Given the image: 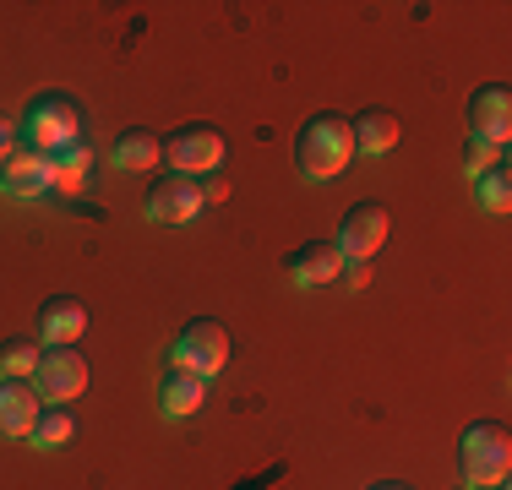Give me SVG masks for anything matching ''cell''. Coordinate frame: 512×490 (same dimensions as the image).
I'll return each mask as SVG.
<instances>
[{
    "label": "cell",
    "instance_id": "2",
    "mask_svg": "<svg viewBox=\"0 0 512 490\" xmlns=\"http://www.w3.org/2000/svg\"><path fill=\"white\" fill-rule=\"evenodd\" d=\"M507 469H512V436H507V425L474 420L469 431L458 436V474H463V485H469V490L507 485Z\"/></svg>",
    "mask_w": 512,
    "mask_h": 490
},
{
    "label": "cell",
    "instance_id": "22",
    "mask_svg": "<svg viewBox=\"0 0 512 490\" xmlns=\"http://www.w3.org/2000/svg\"><path fill=\"white\" fill-rule=\"evenodd\" d=\"M338 278H344L349 289H365V284H371V267H365V262H344V273H338Z\"/></svg>",
    "mask_w": 512,
    "mask_h": 490
},
{
    "label": "cell",
    "instance_id": "13",
    "mask_svg": "<svg viewBox=\"0 0 512 490\" xmlns=\"http://www.w3.org/2000/svg\"><path fill=\"white\" fill-rule=\"evenodd\" d=\"M202 398H207V382L197 371L169 365L164 382H158V409H164V420H191V414L202 409Z\"/></svg>",
    "mask_w": 512,
    "mask_h": 490
},
{
    "label": "cell",
    "instance_id": "6",
    "mask_svg": "<svg viewBox=\"0 0 512 490\" xmlns=\"http://www.w3.org/2000/svg\"><path fill=\"white\" fill-rule=\"evenodd\" d=\"M33 387L50 403H71L88 392V360L77 354V343H55V349L39 354V371H33Z\"/></svg>",
    "mask_w": 512,
    "mask_h": 490
},
{
    "label": "cell",
    "instance_id": "9",
    "mask_svg": "<svg viewBox=\"0 0 512 490\" xmlns=\"http://www.w3.org/2000/svg\"><path fill=\"white\" fill-rule=\"evenodd\" d=\"M469 137L507 147V137H512V93L502 88V82H485V88L469 93Z\"/></svg>",
    "mask_w": 512,
    "mask_h": 490
},
{
    "label": "cell",
    "instance_id": "18",
    "mask_svg": "<svg viewBox=\"0 0 512 490\" xmlns=\"http://www.w3.org/2000/svg\"><path fill=\"white\" fill-rule=\"evenodd\" d=\"M71 436H77V414H71L66 403H50V409H39V420H33V431H28V441H33L39 452L66 447Z\"/></svg>",
    "mask_w": 512,
    "mask_h": 490
},
{
    "label": "cell",
    "instance_id": "17",
    "mask_svg": "<svg viewBox=\"0 0 512 490\" xmlns=\"http://www.w3.org/2000/svg\"><path fill=\"white\" fill-rule=\"evenodd\" d=\"M39 338H0V382H33V371H39Z\"/></svg>",
    "mask_w": 512,
    "mask_h": 490
},
{
    "label": "cell",
    "instance_id": "21",
    "mask_svg": "<svg viewBox=\"0 0 512 490\" xmlns=\"http://www.w3.org/2000/svg\"><path fill=\"white\" fill-rule=\"evenodd\" d=\"M502 153H507V147H496V142H474V137H469V153H463V175H469V180H480L485 169H496V164H502Z\"/></svg>",
    "mask_w": 512,
    "mask_h": 490
},
{
    "label": "cell",
    "instance_id": "4",
    "mask_svg": "<svg viewBox=\"0 0 512 490\" xmlns=\"http://www.w3.org/2000/svg\"><path fill=\"white\" fill-rule=\"evenodd\" d=\"M224 153H229V137L218 126H207V120H191V126H175L164 137V164L169 175H213V169H224Z\"/></svg>",
    "mask_w": 512,
    "mask_h": 490
},
{
    "label": "cell",
    "instance_id": "1",
    "mask_svg": "<svg viewBox=\"0 0 512 490\" xmlns=\"http://www.w3.org/2000/svg\"><path fill=\"white\" fill-rule=\"evenodd\" d=\"M355 158V131L344 115H311L295 137V164L306 180H333Z\"/></svg>",
    "mask_w": 512,
    "mask_h": 490
},
{
    "label": "cell",
    "instance_id": "8",
    "mask_svg": "<svg viewBox=\"0 0 512 490\" xmlns=\"http://www.w3.org/2000/svg\"><path fill=\"white\" fill-rule=\"evenodd\" d=\"M0 186H6L11 196H22V202H28V196H44L55 186V158L17 137V147L0 158Z\"/></svg>",
    "mask_w": 512,
    "mask_h": 490
},
{
    "label": "cell",
    "instance_id": "11",
    "mask_svg": "<svg viewBox=\"0 0 512 490\" xmlns=\"http://www.w3.org/2000/svg\"><path fill=\"white\" fill-rule=\"evenodd\" d=\"M284 273L295 278L300 289L338 284V273H344V251H338L333 240H306V245H295V251L284 256Z\"/></svg>",
    "mask_w": 512,
    "mask_h": 490
},
{
    "label": "cell",
    "instance_id": "24",
    "mask_svg": "<svg viewBox=\"0 0 512 490\" xmlns=\"http://www.w3.org/2000/svg\"><path fill=\"white\" fill-rule=\"evenodd\" d=\"M371 490H414V485H404V480H376Z\"/></svg>",
    "mask_w": 512,
    "mask_h": 490
},
{
    "label": "cell",
    "instance_id": "20",
    "mask_svg": "<svg viewBox=\"0 0 512 490\" xmlns=\"http://www.w3.org/2000/svg\"><path fill=\"white\" fill-rule=\"evenodd\" d=\"M474 202H480L485 213H507V207H512V175H507V164L485 169V175L474 180Z\"/></svg>",
    "mask_w": 512,
    "mask_h": 490
},
{
    "label": "cell",
    "instance_id": "19",
    "mask_svg": "<svg viewBox=\"0 0 512 490\" xmlns=\"http://www.w3.org/2000/svg\"><path fill=\"white\" fill-rule=\"evenodd\" d=\"M88 169H93V147L88 142L60 147V153H55V186L60 191H77L82 180H88Z\"/></svg>",
    "mask_w": 512,
    "mask_h": 490
},
{
    "label": "cell",
    "instance_id": "10",
    "mask_svg": "<svg viewBox=\"0 0 512 490\" xmlns=\"http://www.w3.org/2000/svg\"><path fill=\"white\" fill-rule=\"evenodd\" d=\"M207 207V196L197 180H186V175H164L158 186H148V218L153 224H191Z\"/></svg>",
    "mask_w": 512,
    "mask_h": 490
},
{
    "label": "cell",
    "instance_id": "14",
    "mask_svg": "<svg viewBox=\"0 0 512 490\" xmlns=\"http://www.w3.org/2000/svg\"><path fill=\"white\" fill-rule=\"evenodd\" d=\"M349 131H355V153H365V158L393 153L398 137H404V126H398L393 109H360V115L349 120Z\"/></svg>",
    "mask_w": 512,
    "mask_h": 490
},
{
    "label": "cell",
    "instance_id": "7",
    "mask_svg": "<svg viewBox=\"0 0 512 490\" xmlns=\"http://www.w3.org/2000/svg\"><path fill=\"white\" fill-rule=\"evenodd\" d=\"M387 207L382 202H355L344 218H338V251H344V262H365V256H376L382 251V240H387Z\"/></svg>",
    "mask_w": 512,
    "mask_h": 490
},
{
    "label": "cell",
    "instance_id": "15",
    "mask_svg": "<svg viewBox=\"0 0 512 490\" xmlns=\"http://www.w3.org/2000/svg\"><path fill=\"white\" fill-rule=\"evenodd\" d=\"M44 398L33 382H0V436H28Z\"/></svg>",
    "mask_w": 512,
    "mask_h": 490
},
{
    "label": "cell",
    "instance_id": "12",
    "mask_svg": "<svg viewBox=\"0 0 512 490\" xmlns=\"http://www.w3.org/2000/svg\"><path fill=\"white\" fill-rule=\"evenodd\" d=\"M82 333H88V305H82L77 294H50V300L39 305L44 349H55V343H77Z\"/></svg>",
    "mask_w": 512,
    "mask_h": 490
},
{
    "label": "cell",
    "instance_id": "23",
    "mask_svg": "<svg viewBox=\"0 0 512 490\" xmlns=\"http://www.w3.org/2000/svg\"><path fill=\"white\" fill-rule=\"evenodd\" d=\"M11 147H17V126H11V120H6V115H0V158H6V153H11Z\"/></svg>",
    "mask_w": 512,
    "mask_h": 490
},
{
    "label": "cell",
    "instance_id": "16",
    "mask_svg": "<svg viewBox=\"0 0 512 490\" xmlns=\"http://www.w3.org/2000/svg\"><path fill=\"white\" fill-rule=\"evenodd\" d=\"M158 158H164V137H153L148 126L120 131L115 147H109V164H115V169H153Z\"/></svg>",
    "mask_w": 512,
    "mask_h": 490
},
{
    "label": "cell",
    "instance_id": "3",
    "mask_svg": "<svg viewBox=\"0 0 512 490\" xmlns=\"http://www.w3.org/2000/svg\"><path fill=\"white\" fill-rule=\"evenodd\" d=\"M17 137L28 142V147H39V153H60V147H71V142H82V109H77V98L71 93H39V98H28V109H22V120H17Z\"/></svg>",
    "mask_w": 512,
    "mask_h": 490
},
{
    "label": "cell",
    "instance_id": "5",
    "mask_svg": "<svg viewBox=\"0 0 512 490\" xmlns=\"http://www.w3.org/2000/svg\"><path fill=\"white\" fill-rule=\"evenodd\" d=\"M175 365H180V371H197L202 382H207V376H218L229 365V333L218 322H207V316L186 322V327H180V338H175Z\"/></svg>",
    "mask_w": 512,
    "mask_h": 490
}]
</instances>
